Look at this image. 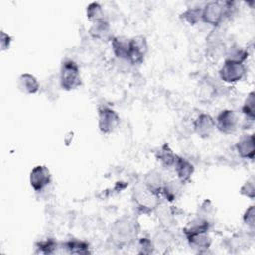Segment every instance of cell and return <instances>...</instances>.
<instances>
[{"mask_svg": "<svg viewBox=\"0 0 255 255\" xmlns=\"http://www.w3.org/2000/svg\"><path fill=\"white\" fill-rule=\"evenodd\" d=\"M59 84L62 90L71 92L82 86V76L79 65L72 59H65L60 68Z\"/></svg>", "mask_w": 255, "mask_h": 255, "instance_id": "obj_1", "label": "cell"}, {"mask_svg": "<svg viewBox=\"0 0 255 255\" xmlns=\"http://www.w3.org/2000/svg\"><path fill=\"white\" fill-rule=\"evenodd\" d=\"M111 237L118 245H127L136 237L135 222L129 218H120L111 226Z\"/></svg>", "mask_w": 255, "mask_h": 255, "instance_id": "obj_2", "label": "cell"}, {"mask_svg": "<svg viewBox=\"0 0 255 255\" xmlns=\"http://www.w3.org/2000/svg\"><path fill=\"white\" fill-rule=\"evenodd\" d=\"M160 196L148 189L143 182L138 183L132 191V200L135 206L142 212H152L159 207Z\"/></svg>", "mask_w": 255, "mask_h": 255, "instance_id": "obj_3", "label": "cell"}, {"mask_svg": "<svg viewBox=\"0 0 255 255\" xmlns=\"http://www.w3.org/2000/svg\"><path fill=\"white\" fill-rule=\"evenodd\" d=\"M226 18L225 2L209 1L203 4L201 10V22L213 28H219Z\"/></svg>", "mask_w": 255, "mask_h": 255, "instance_id": "obj_4", "label": "cell"}, {"mask_svg": "<svg viewBox=\"0 0 255 255\" xmlns=\"http://www.w3.org/2000/svg\"><path fill=\"white\" fill-rule=\"evenodd\" d=\"M246 66L244 63L224 60L223 64L218 70L219 79L229 85L236 84L242 81L246 75Z\"/></svg>", "mask_w": 255, "mask_h": 255, "instance_id": "obj_5", "label": "cell"}, {"mask_svg": "<svg viewBox=\"0 0 255 255\" xmlns=\"http://www.w3.org/2000/svg\"><path fill=\"white\" fill-rule=\"evenodd\" d=\"M121 117L117 111L109 106L98 109V128L103 134L113 133L120 126Z\"/></svg>", "mask_w": 255, "mask_h": 255, "instance_id": "obj_6", "label": "cell"}, {"mask_svg": "<svg viewBox=\"0 0 255 255\" xmlns=\"http://www.w3.org/2000/svg\"><path fill=\"white\" fill-rule=\"evenodd\" d=\"M214 120L216 129L225 135L235 133L240 125L238 114L231 109H224L220 111Z\"/></svg>", "mask_w": 255, "mask_h": 255, "instance_id": "obj_7", "label": "cell"}, {"mask_svg": "<svg viewBox=\"0 0 255 255\" xmlns=\"http://www.w3.org/2000/svg\"><path fill=\"white\" fill-rule=\"evenodd\" d=\"M148 52V43L144 36L137 35L128 39V62L129 65H140Z\"/></svg>", "mask_w": 255, "mask_h": 255, "instance_id": "obj_8", "label": "cell"}, {"mask_svg": "<svg viewBox=\"0 0 255 255\" xmlns=\"http://www.w3.org/2000/svg\"><path fill=\"white\" fill-rule=\"evenodd\" d=\"M52 182V173L44 164H38L32 168L29 174V183L35 192H41Z\"/></svg>", "mask_w": 255, "mask_h": 255, "instance_id": "obj_9", "label": "cell"}, {"mask_svg": "<svg viewBox=\"0 0 255 255\" xmlns=\"http://www.w3.org/2000/svg\"><path fill=\"white\" fill-rule=\"evenodd\" d=\"M192 127L195 134L202 139L209 138L216 130L215 120L207 113L198 114L193 120Z\"/></svg>", "mask_w": 255, "mask_h": 255, "instance_id": "obj_10", "label": "cell"}, {"mask_svg": "<svg viewBox=\"0 0 255 255\" xmlns=\"http://www.w3.org/2000/svg\"><path fill=\"white\" fill-rule=\"evenodd\" d=\"M173 170L176 175V179H178L181 183L185 184L191 180V177L194 173V165L186 158L177 155Z\"/></svg>", "mask_w": 255, "mask_h": 255, "instance_id": "obj_11", "label": "cell"}, {"mask_svg": "<svg viewBox=\"0 0 255 255\" xmlns=\"http://www.w3.org/2000/svg\"><path fill=\"white\" fill-rule=\"evenodd\" d=\"M188 246L196 253H205L212 244V239L208 232H200L185 236Z\"/></svg>", "mask_w": 255, "mask_h": 255, "instance_id": "obj_12", "label": "cell"}, {"mask_svg": "<svg viewBox=\"0 0 255 255\" xmlns=\"http://www.w3.org/2000/svg\"><path fill=\"white\" fill-rule=\"evenodd\" d=\"M16 85L18 90L24 95H35L40 90V83L38 79L30 73H23L19 75Z\"/></svg>", "mask_w": 255, "mask_h": 255, "instance_id": "obj_13", "label": "cell"}, {"mask_svg": "<svg viewBox=\"0 0 255 255\" xmlns=\"http://www.w3.org/2000/svg\"><path fill=\"white\" fill-rule=\"evenodd\" d=\"M237 154L244 159L253 160L255 156V137L254 134H246L242 136L235 144Z\"/></svg>", "mask_w": 255, "mask_h": 255, "instance_id": "obj_14", "label": "cell"}, {"mask_svg": "<svg viewBox=\"0 0 255 255\" xmlns=\"http://www.w3.org/2000/svg\"><path fill=\"white\" fill-rule=\"evenodd\" d=\"M165 181H166V179L164 178L162 172L158 169L149 170L143 178V184L148 189H150L152 192L156 193L159 196H160V192H161V189H162Z\"/></svg>", "mask_w": 255, "mask_h": 255, "instance_id": "obj_15", "label": "cell"}, {"mask_svg": "<svg viewBox=\"0 0 255 255\" xmlns=\"http://www.w3.org/2000/svg\"><path fill=\"white\" fill-rule=\"evenodd\" d=\"M89 34L92 38L99 41H111L112 36V28L110 23L107 20H101L92 23Z\"/></svg>", "mask_w": 255, "mask_h": 255, "instance_id": "obj_16", "label": "cell"}, {"mask_svg": "<svg viewBox=\"0 0 255 255\" xmlns=\"http://www.w3.org/2000/svg\"><path fill=\"white\" fill-rule=\"evenodd\" d=\"M182 188L183 183H181L178 179L166 180L161 189L160 196H162L168 202H174L181 195Z\"/></svg>", "mask_w": 255, "mask_h": 255, "instance_id": "obj_17", "label": "cell"}, {"mask_svg": "<svg viewBox=\"0 0 255 255\" xmlns=\"http://www.w3.org/2000/svg\"><path fill=\"white\" fill-rule=\"evenodd\" d=\"M176 157L177 154L173 152V150L167 143H163L155 152L156 160L165 169L173 168Z\"/></svg>", "mask_w": 255, "mask_h": 255, "instance_id": "obj_18", "label": "cell"}, {"mask_svg": "<svg viewBox=\"0 0 255 255\" xmlns=\"http://www.w3.org/2000/svg\"><path fill=\"white\" fill-rule=\"evenodd\" d=\"M61 249L69 254H90V244L85 240L70 239L61 243Z\"/></svg>", "mask_w": 255, "mask_h": 255, "instance_id": "obj_19", "label": "cell"}, {"mask_svg": "<svg viewBox=\"0 0 255 255\" xmlns=\"http://www.w3.org/2000/svg\"><path fill=\"white\" fill-rule=\"evenodd\" d=\"M111 42L112 50L116 58L120 61L128 62V39L124 37H113Z\"/></svg>", "mask_w": 255, "mask_h": 255, "instance_id": "obj_20", "label": "cell"}, {"mask_svg": "<svg viewBox=\"0 0 255 255\" xmlns=\"http://www.w3.org/2000/svg\"><path fill=\"white\" fill-rule=\"evenodd\" d=\"M211 227V222L199 217L196 215L195 218L190 220L182 229L184 236L190 235V234H195V233H200V232H208Z\"/></svg>", "mask_w": 255, "mask_h": 255, "instance_id": "obj_21", "label": "cell"}, {"mask_svg": "<svg viewBox=\"0 0 255 255\" xmlns=\"http://www.w3.org/2000/svg\"><path fill=\"white\" fill-rule=\"evenodd\" d=\"M37 253L42 254H54L58 249H61V243L54 238H46L35 244Z\"/></svg>", "mask_w": 255, "mask_h": 255, "instance_id": "obj_22", "label": "cell"}, {"mask_svg": "<svg viewBox=\"0 0 255 255\" xmlns=\"http://www.w3.org/2000/svg\"><path fill=\"white\" fill-rule=\"evenodd\" d=\"M248 58V51L238 45H233L227 49L225 53V59L229 61L245 63Z\"/></svg>", "mask_w": 255, "mask_h": 255, "instance_id": "obj_23", "label": "cell"}, {"mask_svg": "<svg viewBox=\"0 0 255 255\" xmlns=\"http://www.w3.org/2000/svg\"><path fill=\"white\" fill-rule=\"evenodd\" d=\"M86 17L92 23L101 20H106L103 6L99 2L90 3L86 8Z\"/></svg>", "mask_w": 255, "mask_h": 255, "instance_id": "obj_24", "label": "cell"}, {"mask_svg": "<svg viewBox=\"0 0 255 255\" xmlns=\"http://www.w3.org/2000/svg\"><path fill=\"white\" fill-rule=\"evenodd\" d=\"M241 112L246 119L254 121L255 119V93L251 91L247 94L243 105L241 107Z\"/></svg>", "mask_w": 255, "mask_h": 255, "instance_id": "obj_25", "label": "cell"}, {"mask_svg": "<svg viewBox=\"0 0 255 255\" xmlns=\"http://www.w3.org/2000/svg\"><path fill=\"white\" fill-rule=\"evenodd\" d=\"M202 7H189L181 15L180 18L189 25H195L201 22Z\"/></svg>", "mask_w": 255, "mask_h": 255, "instance_id": "obj_26", "label": "cell"}, {"mask_svg": "<svg viewBox=\"0 0 255 255\" xmlns=\"http://www.w3.org/2000/svg\"><path fill=\"white\" fill-rule=\"evenodd\" d=\"M213 214H214V206H213L212 202L208 199L204 200L201 203V205L198 207L197 216L202 217L211 222V218L213 217Z\"/></svg>", "mask_w": 255, "mask_h": 255, "instance_id": "obj_27", "label": "cell"}, {"mask_svg": "<svg viewBox=\"0 0 255 255\" xmlns=\"http://www.w3.org/2000/svg\"><path fill=\"white\" fill-rule=\"evenodd\" d=\"M239 192L242 196H245L249 199H254L255 197V180L254 177L248 178L240 187Z\"/></svg>", "mask_w": 255, "mask_h": 255, "instance_id": "obj_28", "label": "cell"}, {"mask_svg": "<svg viewBox=\"0 0 255 255\" xmlns=\"http://www.w3.org/2000/svg\"><path fill=\"white\" fill-rule=\"evenodd\" d=\"M242 220L248 228H250L251 230L254 229V226H255V206L254 205H250L249 207H247V209L243 213Z\"/></svg>", "mask_w": 255, "mask_h": 255, "instance_id": "obj_29", "label": "cell"}, {"mask_svg": "<svg viewBox=\"0 0 255 255\" xmlns=\"http://www.w3.org/2000/svg\"><path fill=\"white\" fill-rule=\"evenodd\" d=\"M138 245V252L141 254H149L153 252V249L155 248L153 242L151 239L147 237H142L137 242Z\"/></svg>", "mask_w": 255, "mask_h": 255, "instance_id": "obj_30", "label": "cell"}, {"mask_svg": "<svg viewBox=\"0 0 255 255\" xmlns=\"http://www.w3.org/2000/svg\"><path fill=\"white\" fill-rule=\"evenodd\" d=\"M12 44V37L6 33L5 31H1V36H0V47H1V51H7L9 50L10 46Z\"/></svg>", "mask_w": 255, "mask_h": 255, "instance_id": "obj_31", "label": "cell"}]
</instances>
